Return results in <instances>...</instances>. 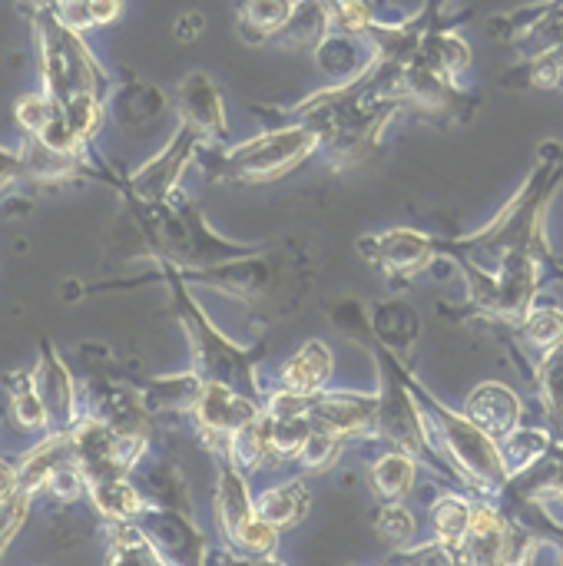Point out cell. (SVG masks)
I'll return each instance as SVG.
<instances>
[{
    "instance_id": "1",
    "label": "cell",
    "mask_w": 563,
    "mask_h": 566,
    "mask_svg": "<svg viewBox=\"0 0 563 566\" xmlns=\"http://www.w3.org/2000/svg\"><path fill=\"white\" fill-rule=\"evenodd\" d=\"M563 186V143L544 139L538 146L534 166L528 179L518 186V192L508 199V206L478 232L448 239L441 235V259H448L455 269L471 265L488 275L501 272L514 262H557L551 252V242L544 235V219L554 202V192Z\"/></svg>"
},
{
    "instance_id": "2",
    "label": "cell",
    "mask_w": 563,
    "mask_h": 566,
    "mask_svg": "<svg viewBox=\"0 0 563 566\" xmlns=\"http://www.w3.org/2000/svg\"><path fill=\"white\" fill-rule=\"evenodd\" d=\"M319 265V239L315 235H289L282 242H262L256 252L183 272L189 285L212 289L252 312L256 322H282L302 308L305 295L312 292Z\"/></svg>"
},
{
    "instance_id": "3",
    "label": "cell",
    "mask_w": 563,
    "mask_h": 566,
    "mask_svg": "<svg viewBox=\"0 0 563 566\" xmlns=\"http://www.w3.org/2000/svg\"><path fill=\"white\" fill-rule=\"evenodd\" d=\"M143 249L153 262H169L183 272L209 269L239 255L256 252L262 242H232L219 235L209 222L206 212L196 199H189L183 189L169 199L159 202H143V199H123Z\"/></svg>"
},
{
    "instance_id": "4",
    "label": "cell",
    "mask_w": 563,
    "mask_h": 566,
    "mask_svg": "<svg viewBox=\"0 0 563 566\" xmlns=\"http://www.w3.org/2000/svg\"><path fill=\"white\" fill-rule=\"evenodd\" d=\"M143 282H163L173 298V312L189 338L192 352V368L202 375V381H222L232 385L259 401H265L269 388L259 381V365L269 355V338H259L256 345H239L232 342L212 318L209 312L196 302L192 285L183 279V272L169 262H156V275Z\"/></svg>"
},
{
    "instance_id": "5",
    "label": "cell",
    "mask_w": 563,
    "mask_h": 566,
    "mask_svg": "<svg viewBox=\"0 0 563 566\" xmlns=\"http://www.w3.org/2000/svg\"><path fill=\"white\" fill-rule=\"evenodd\" d=\"M315 153H322L319 129L309 119H282L242 143L202 146L196 166L219 186H269L302 169Z\"/></svg>"
},
{
    "instance_id": "6",
    "label": "cell",
    "mask_w": 563,
    "mask_h": 566,
    "mask_svg": "<svg viewBox=\"0 0 563 566\" xmlns=\"http://www.w3.org/2000/svg\"><path fill=\"white\" fill-rule=\"evenodd\" d=\"M402 375H405L408 388L415 391L418 405L425 408V415H428V421L435 428L438 448L445 451L448 464L458 474V488L468 491L471 497H488V501L498 504L501 494L511 484V474H508V464H504V454H501L498 441L484 428H478L465 415V408L455 411L431 388H425V381L415 375L411 361H402Z\"/></svg>"
},
{
    "instance_id": "7",
    "label": "cell",
    "mask_w": 563,
    "mask_h": 566,
    "mask_svg": "<svg viewBox=\"0 0 563 566\" xmlns=\"http://www.w3.org/2000/svg\"><path fill=\"white\" fill-rule=\"evenodd\" d=\"M33 30V46H37V73L43 90L56 99L66 103L80 93H113V76L110 70L96 60L90 43L83 40L80 30L66 27L53 7H43L27 17Z\"/></svg>"
},
{
    "instance_id": "8",
    "label": "cell",
    "mask_w": 563,
    "mask_h": 566,
    "mask_svg": "<svg viewBox=\"0 0 563 566\" xmlns=\"http://www.w3.org/2000/svg\"><path fill=\"white\" fill-rule=\"evenodd\" d=\"M216 494L212 511L219 521L222 544L229 547L232 560H275L282 531L265 524L256 511V497L249 491V474L226 454L216 451Z\"/></svg>"
},
{
    "instance_id": "9",
    "label": "cell",
    "mask_w": 563,
    "mask_h": 566,
    "mask_svg": "<svg viewBox=\"0 0 563 566\" xmlns=\"http://www.w3.org/2000/svg\"><path fill=\"white\" fill-rule=\"evenodd\" d=\"M402 93H405L408 113H415L418 119H425L438 129L465 126L484 106V93L461 86L458 76H448L421 60H415L402 73Z\"/></svg>"
},
{
    "instance_id": "10",
    "label": "cell",
    "mask_w": 563,
    "mask_h": 566,
    "mask_svg": "<svg viewBox=\"0 0 563 566\" xmlns=\"http://www.w3.org/2000/svg\"><path fill=\"white\" fill-rule=\"evenodd\" d=\"M209 146L192 126L179 123L169 136V143L153 156L146 159L139 169L119 176L113 172V189L119 192V199H143V202H159V199H169L179 192V182L186 176V169L196 163L199 149Z\"/></svg>"
},
{
    "instance_id": "11",
    "label": "cell",
    "mask_w": 563,
    "mask_h": 566,
    "mask_svg": "<svg viewBox=\"0 0 563 566\" xmlns=\"http://www.w3.org/2000/svg\"><path fill=\"white\" fill-rule=\"evenodd\" d=\"M438 239L441 235H428L421 229L398 226V229L362 235L355 245H358V255L368 265L382 269L395 285H411L421 272H428L441 259Z\"/></svg>"
},
{
    "instance_id": "12",
    "label": "cell",
    "mask_w": 563,
    "mask_h": 566,
    "mask_svg": "<svg viewBox=\"0 0 563 566\" xmlns=\"http://www.w3.org/2000/svg\"><path fill=\"white\" fill-rule=\"evenodd\" d=\"M259 415H262L259 398H252L232 385H222V381H206L189 418H192V428H196L202 448L212 454L219 448H229V441L246 424H252Z\"/></svg>"
},
{
    "instance_id": "13",
    "label": "cell",
    "mask_w": 563,
    "mask_h": 566,
    "mask_svg": "<svg viewBox=\"0 0 563 566\" xmlns=\"http://www.w3.org/2000/svg\"><path fill=\"white\" fill-rule=\"evenodd\" d=\"M309 418L315 428L345 441H375L378 391H319L309 398Z\"/></svg>"
},
{
    "instance_id": "14",
    "label": "cell",
    "mask_w": 563,
    "mask_h": 566,
    "mask_svg": "<svg viewBox=\"0 0 563 566\" xmlns=\"http://www.w3.org/2000/svg\"><path fill=\"white\" fill-rule=\"evenodd\" d=\"M136 524L149 534V541L156 544V551L163 554V560L169 564H206L209 544L202 537V531L192 524V511H176V507H156L146 504L143 514L136 517Z\"/></svg>"
},
{
    "instance_id": "15",
    "label": "cell",
    "mask_w": 563,
    "mask_h": 566,
    "mask_svg": "<svg viewBox=\"0 0 563 566\" xmlns=\"http://www.w3.org/2000/svg\"><path fill=\"white\" fill-rule=\"evenodd\" d=\"M176 116L179 123L192 126L209 146L229 143V116L219 83L206 70H192L176 86Z\"/></svg>"
},
{
    "instance_id": "16",
    "label": "cell",
    "mask_w": 563,
    "mask_h": 566,
    "mask_svg": "<svg viewBox=\"0 0 563 566\" xmlns=\"http://www.w3.org/2000/svg\"><path fill=\"white\" fill-rule=\"evenodd\" d=\"M83 411L106 421L116 434H136V438L156 434V421H153L156 415L146 408L143 391L126 385V381L93 378L86 385V408Z\"/></svg>"
},
{
    "instance_id": "17",
    "label": "cell",
    "mask_w": 563,
    "mask_h": 566,
    "mask_svg": "<svg viewBox=\"0 0 563 566\" xmlns=\"http://www.w3.org/2000/svg\"><path fill=\"white\" fill-rule=\"evenodd\" d=\"M30 371H33V385L43 398V408L50 415V431H70L83 418V405H80L73 375L50 338H40L37 361Z\"/></svg>"
},
{
    "instance_id": "18",
    "label": "cell",
    "mask_w": 563,
    "mask_h": 566,
    "mask_svg": "<svg viewBox=\"0 0 563 566\" xmlns=\"http://www.w3.org/2000/svg\"><path fill=\"white\" fill-rule=\"evenodd\" d=\"M484 30L498 43H528L531 53L563 43V0H538L518 10L494 13Z\"/></svg>"
},
{
    "instance_id": "19",
    "label": "cell",
    "mask_w": 563,
    "mask_h": 566,
    "mask_svg": "<svg viewBox=\"0 0 563 566\" xmlns=\"http://www.w3.org/2000/svg\"><path fill=\"white\" fill-rule=\"evenodd\" d=\"M465 415L498 441V438H504L524 424V401L501 381H481L468 395Z\"/></svg>"
},
{
    "instance_id": "20",
    "label": "cell",
    "mask_w": 563,
    "mask_h": 566,
    "mask_svg": "<svg viewBox=\"0 0 563 566\" xmlns=\"http://www.w3.org/2000/svg\"><path fill=\"white\" fill-rule=\"evenodd\" d=\"M106 109H110V116H113L119 126H126V129H143V126L156 123V119L169 109V96H166L156 83L126 73V80L116 83L113 93L106 96Z\"/></svg>"
},
{
    "instance_id": "21",
    "label": "cell",
    "mask_w": 563,
    "mask_h": 566,
    "mask_svg": "<svg viewBox=\"0 0 563 566\" xmlns=\"http://www.w3.org/2000/svg\"><path fill=\"white\" fill-rule=\"evenodd\" d=\"M332 375H335V355H332V348L322 338H312L292 358L282 361V368L275 375V385L285 388V391H295V395L312 398V395H319V391L329 388Z\"/></svg>"
},
{
    "instance_id": "22",
    "label": "cell",
    "mask_w": 563,
    "mask_h": 566,
    "mask_svg": "<svg viewBox=\"0 0 563 566\" xmlns=\"http://www.w3.org/2000/svg\"><path fill=\"white\" fill-rule=\"evenodd\" d=\"M368 322H372V335L385 348H392L398 358L411 361L415 345L421 338V315L408 302H402V298L375 302V305H368Z\"/></svg>"
},
{
    "instance_id": "23",
    "label": "cell",
    "mask_w": 563,
    "mask_h": 566,
    "mask_svg": "<svg viewBox=\"0 0 563 566\" xmlns=\"http://www.w3.org/2000/svg\"><path fill=\"white\" fill-rule=\"evenodd\" d=\"M86 501L103 524H129L146 507V497L133 474H106L86 481Z\"/></svg>"
},
{
    "instance_id": "24",
    "label": "cell",
    "mask_w": 563,
    "mask_h": 566,
    "mask_svg": "<svg viewBox=\"0 0 563 566\" xmlns=\"http://www.w3.org/2000/svg\"><path fill=\"white\" fill-rule=\"evenodd\" d=\"M315 63L332 83H348L375 63V46L365 33H329L315 46Z\"/></svg>"
},
{
    "instance_id": "25",
    "label": "cell",
    "mask_w": 563,
    "mask_h": 566,
    "mask_svg": "<svg viewBox=\"0 0 563 566\" xmlns=\"http://www.w3.org/2000/svg\"><path fill=\"white\" fill-rule=\"evenodd\" d=\"M133 481L139 484L146 504L176 507V511H192L189 488H186V478H183V471L176 468V461L146 454V458L133 468Z\"/></svg>"
},
{
    "instance_id": "26",
    "label": "cell",
    "mask_w": 563,
    "mask_h": 566,
    "mask_svg": "<svg viewBox=\"0 0 563 566\" xmlns=\"http://www.w3.org/2000/svg\"><path fill=\"white\" fill-rule=\"evenodd\" d=\"M295 0H232L236 33L246 46L272 43L292 17Z\"/></svg>"
},
{
    "instance_id": "27",
    "label": "cell",
    "mask_w": 563,
    "mask_h": 566,
    "mask_svg": "<svg viewBox=\"0 0 563 566\" xmlns=\"http://www.w3.org/2000/svg\"><path fill=\"white\" fill-rule=\"evenodd\" d=\"M256 511L265 524H272L275 531H295L309 511H312V488L302 481V478H292V481H282L275 488H265L259 497H256Z\"/></svg>"
},
{
    "instance_id": "28",
    "label": "cell",
    "mask_w": 563,
    "mask_h": 566,
    "mask_svg": "<svg viewBox=\"0 0 563 566\" xmlns=\"http://www.w3.org/2000/svg\"><path fill=\"white\" fill-rule=\"evenodd\" d=\"M202 385H206L202 375L196 368H189L179 375L149 378L139 391H143V401L153 415H192Z\"/></svg>"
},
{
    "instance_id": "29",
    "label": "cell",
    "mask_w": 563,
    "mask_h": 566,
    "mask_svg": "<svg viewBox=\"0 0 563 566\" xmlns=\"http://www.w3.org/2000/svg\"><path fill=\"white\" fill-rule=\"evenodd\" d=\"M3 388H7V411H10L13 428H20L27 434H50V415L33 385V371L30 368L10 371L3 378Z\"/></svg>"
},
{
    "instance_id": "30",
    "label": "cell",
    "mask_w": 563,
    "mask_h": 566,
    "mask_svg": "<svg viewBox=\"0 0 563 566\" xmlns=\"http://www.w3.org/2000/svg\"><path fill=\"white\" fill-rule=\"evenodd\" d=\"M471 517H475V497L461 488L438 494L431 504V534L441 544L455 547L461 554V564H465V541L471 531Z\"/></svg>"
},
{
    "instance_id": "31",
    "label": "cell",
    "mask_w": 563,
    "mask_h": 566,
    "mask_svg": "<svg viewBox=\"0 0 563 566\" xmlns=\"http://www.w3.org/2000/svg\"><path fill=\"white\" fill-rule=\"evenodd\" d=\"M421 474V461L402 448H388L375 464H372V491L378 501H402L415 491Z\"/></svg>"
},
{
    "instance_id": "32",
    "label": "cell",
    "mask_w": 563,
    "mask_h": 566,
    "mask_svg": "<svg viewBox=\"0 0 563 566\" xmlns=\"http://www.w3.org/2000/svg\"><path fill=\"white\" fill-rule=\"evenodd\" d=\"M514 335L531 352V368H534L538 358L563 348V308L551 305V302H534L531 312L524 315V322L514 328Z\"/></svg>"
},
{
    "instance_id": "33",
    "label": "cell",
    "mask_w": 563,
    "mask_h": 566,
    "mask_svg": "<svg viewBox=\"0 0 563 566\" xmlns=\"http://www.w3.org/2000/svg\"><path fill=\"white\" fill-rule=\"evenodd\" d=\"M498 448H501L504 464H508V474H511V481H514V478L528 474L534 464H541V461L551 454V448H554V434H551V428H548V424H544V428L521 424V428H514L511 434L498 438Z\"/></svg>"
},
{
    "instance_id": "34",
    "label": "cell",
    "mask_w": 563,
    "mask_h": 566,
    "mask_svg": "<svg viewBox=\"0 0 563 566\" xmlns=\"http://www.w3.org/2000/svg\"><path fill=\"white\" fill-rule=\"evenodd\" d=\"M332 33V20L322 0H295L289 23L275 36L289 50H315Z\"/></svg>"
},
{
    "instance_id": "35",
    "label": "cell",
    "mask_w": 563,
    "mask_h": 566,
    "mask_svg": "<svg viewBox=\"0 0 563 566\" xmlns=\"http://www.w3.org/2000/svg\"><path fill=\"white\" fill-rule=\"evenodd\" d=\"M269 418V444H272V468L279 464H295L305 441L312 438L315 424L309 418V411H289V415H272L265 411Z\"/></svg>"
},
{
    "instance_id": "36",
    "label": "cell",
    "mask_w": 563,
    "mask_h": 566,
    "mask_svg": "<svg viewBox=\"0 0 563 566\" xmlns=\"http://www.w3.org/2000/svg\"><path fill=\"white\" fill-rule=\"evenodd\" d=\"M106 534V564H166L149 534L129 521V524H103Z\"/></svg>"
},
{
    "instance_id": "37",
    "label": "cell",
    "mask_w": 563,
    "mask_h": 566,
    "mask_svg": "<svg viewBox=\"0 0 563 566\" xmlns=\"http://www.w3.org/2000/svg\"><path fill=\"white\" fill-rule=\"evenodd\" d=\"M418 60L428 63V66H435V70H441V73H448V76H458L461 80L471 70L475 53H471V46H468V40L461 33L438 30V33L428 36V43L421 46Z\"/></svg>"
},
{
    "instance_id": "38",
    "label": "cell",
    "mask_w": 563,
    "mask_h": 566,
    "mask_svg": "<svg viewBox=\"0 0 563 566\" xmlns=\"http://www.w3.org/2000/svg\"><path fill=\"white\" fill-rule=\"evenodd\" d=\"M123 3L126 0H53V10L66 27L90 33L96 27H110L113 20H119Z\"/></svg>"
},
{
    "instance_id": "39",
    "label": "cell",
    "mask_w": 563,
    "mask_h": 566,
    "mask_svg": "<svg viewBox=\"0 0 563 566\" xmlns=\"http://www.w3.org/2000/svg\"><path fill=\"white\" fill-rule=\"evenodd\" d=\"M528 378L538 385V395H541L548 424L551 421H563V348L544 355V358H538Z\"/></svg>"
},
{
    "instance_id": "40",
    "label": "cell",
    "mask_w": 563,
    "mask_h": 566,
    "mask_svg": "<svg viewBox=\"0 0 563 566\" xmlns=\"http://www.w3.org/2000/svg\"><path fill=\"white\" fill-rule=\"evenodd\" d=\"M60 109H63V116H66L70 129H73L83 143H93V139H96V133L103 129L106 116H110V109H106V96H100V93H80V96H73V99H66V103H60Z\"/></svg>"
},
{
    "instance_id": "41",
    "label": "cell",
    "mask_w": 563,
    "mask_h": 566,
    "mask_svg": "<svg viewBox=\"0 0 563 566\" xmlns=\"http://www.w3.org/2000/svg\"><path fill=\"white\" fill-rule=\"evenodd\" d=\"M345 448H348V441H345V438H338V434H329V431L315 428V431H312V438L305 441V448H302V454H299L295 468H299L302 474H325V471H332V468L338 464V458L345 454Z\"/></svg>"
},
{
    "instance_id": "42",
    "label": "cell",
    "mask_w": 563,
    "mask_h": 566,
    "mask_svg": "<svg viewBox=\"0 0 563 566\" xmlns=\"http://www.w3.org/2000/svg\"><path fill=\"white\" fill-rule=\"evenodd\" d=\"M56 109H60V103L46 90H33L13 103V123L23 136H40L43 126L56 116Z\"/></svg>"
},
{
    "instance_id": "43",
    "label": "cell",
    "mask_w": 563,
    "mask_h": 566,
    "mask_svg": "<svg viewBox=\"0 0 563 566\" xmlns=\"http://www.w3.org/2000/svg\"><path fill=\"white\" fill-rule=\"evenodd\" d=\"M375 531H378L385 541L408 547V544H415V537H418V521H415V514H411L402 501H382L378 511H375Z\"/></svg>"
},
{
    "instance_id": "44",
    "label": "cell",
    "mask_w": 563,
    "mask_h": 566,
    "mask_svg": "<svg viewBox=\"0 0 563 566\" xmlns=\"http://www.w3.org/2000/svg\"><path fill=\"white\" fill-rule=\"evenodd\" d=\"M332 20V33H365L378 17L375 0H322Z\"/></svg>"
},
{
    "instance_id": "45",
    "label": "cell",
    "mask_w": 563,
    "mask_h": 566,
    "mask_svg": "<svg viewBox=\"0 0 563 566\" xmlns=\"http://www.w3.org/2000/svg\"><path fill=\"white\" fill-rule=\"evenodd\" d=\"M33 501H37V494H30V491H23V488H20L13 497L0 501V560H3V554L10 551V544L17 541V534L23 531V524L30 521Z\"/></svg>"
},
{
    "instance_id": "46",
    "label": "cell",
    "mask_w": 563,
    "mask_h": 566,
    "mask_svg": "<svg viewBox=\"0 0 563 566\" xmlns=\"http://www.w3.org/2000/svg\"><path fill=\"white\" fill-rule=\"evenodd\" d=\"M332 325L352 338V342H368L372 338V322H368V305H362V298H338L329 312Z\"/></svg>"
},
{
    "instance_id": "47",
    "label": "cell",
    "mask_w": 563,
    "mask_h": 566,
    "mask_svg": "<svg viewBox=\"0 0 563 566\" xmlns=\"http://www.w3.org/2000/svg\"><path fill=\"white\" fill-rule=\"evenodd\" d=\"M20 179H27V163L20 149H7L0 146V192H7L10 186H17Z\"/></svg>"
},
{
    "instance_id": "48",
    "label": "cell",
    "mask_w": 563,
    "mask_h": 566,
    "mask_svg": "<svg viewBox=\"0 0 563 566\" xmlns=\"http://www.w3.org/2000/svg\"><path fill=\"white\" fill-rule=\"evenodd\" d=\"M173 33H176L179 43H196V40L206 33V17H202V10H183V13L176 17V23H173Z\"/></svg>"
},
{
    "instance_id": "49",
    "label": "cell",
    "mask_w": 563,
    "mask_h": 566,
    "mask_svg": "<svg viewBox=\"0 0 563 566\" xmlns=\"http://www.w3.org/2000/svg\"><path fill=\"white\" fill-rule=\"evenodd\" d=\"M20 491V468L10 458H0V501L13 497Z\"/></svg>"
},
{
    "instance_id": "50",
    "label": "cell",
    "mask_w": 563,
    "mask_h": 566,
    "mask_svg": "<svg viewBox=\"0 0 563 566\" xmlns=\"http://www.w3.org/2000/svg\"><path fill=\"white\" fill-rule=\"evenodd\" d=\"M17 7L23 10V17H30V13L43 10V7H53V0H17Z\"/></svg>"
},
{
    "instance_id": "51",
    "label": "cell",
    "mask_w": 563,
    "mask_h": 566,
    "mask_svg": "<svg viewBox=\"0 0 563 566\" xmlns=\"http://www.w3.org/2000/svg\"><path fill=\"white\" fill-rule=\"evenodd\" d=\"M548 428H551V434H554V444L563 451V421H551Z\"/></svg>"
},
{
    "instance_id": "52",
    "label": "cell",
    "mask_w": 563,
    "mask_h": 566,
    "mask_svg": "<svg viewBox=\"0 0 563 566\" xmlns=\"http://www.w3.org/2000/svg\"><path fill=\"white\" fill-rule=\"evenodd\" d=\"M561 282H563V275H561Z\"/></svg>"
}]
</instances>
